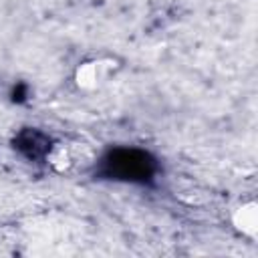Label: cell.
<instances>
[{
    "mask_svg": "<svg viewBox=\"0 0 258 258\" xmlns=\"http://www.w3.org/2000/svg\"><path fill=\"white\" fill-rule=\"evenodd\" d=\"M232 224L242 236L254 240L258 236V204L254 200H248L236 206L232 212Z\"/></svg>",
    "mask_w": 258,
    "mask_h": 258,
    "instance_id": "2",
    "label": "cell"
},
{
    "mask_svg": "<svg viewBox=\"0 0 258 258\" xmlns=\"http://www.w3.org/2000/svg\"><path fill=\"white\" fill-rule=\"evenodd\" d=\"M115 69H117V64H115L113 58H91V60H85L75 71V83H77L79 89L93 91V89L101 87L115 73Z\"/></svg>",
    "mask_w": 258,
    "mask_h": 258,
    "instance_id": "1",
    "label": "cell"
}]
</instances>
